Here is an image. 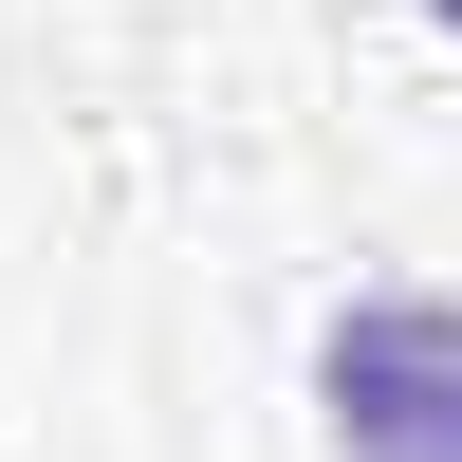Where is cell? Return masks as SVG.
<instances>
[{
    "instance_id": "obj_1",
    "label": "cell",
    "mask_w": 462,
    "mask_h": 462,
    "mask_svg": "<svg viewBox=\"0 0 462 462\" xmlns=\"http://www.w3.org/2000/svg\"><path fill=\"white\" fill-rule=\"evenodd\" d=\"M333 462H462V296H352L315 333Z\"/></svg>"
},
{
    "instance_id": "obj_2",
    "label": "cell",
    "mask_w": 462,
    "mask_h": 462,
    "mask_svg": "<svg viewBox=\"0 0 462 462\" xmlns=\"http://www.w3.org/2000/svg\"><path fill=\"white\" fill-rule=\"evenodd\" d=\"M444 37H462V0H444Z\"/></svg>"
}]
</instances>
